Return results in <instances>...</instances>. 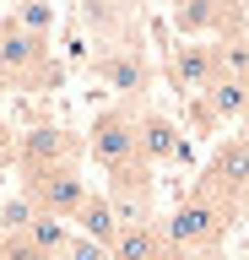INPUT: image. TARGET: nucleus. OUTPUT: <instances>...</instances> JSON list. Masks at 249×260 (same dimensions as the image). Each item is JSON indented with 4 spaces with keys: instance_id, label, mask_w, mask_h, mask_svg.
Masks as SVG:
<instances>
[{
    "instance_id": "nucleus-3",
    "label": "nucleus",
    "mask_w": 249,
    "mask_h": 260,
    "mask_svg": "<svg viewBox=\"0 0 249 260\" xmlns=\"http://www.w3.org/2000/svg\"><path fill=\"white\" fill-rule=\"evenodd\" d=\"M87 157L98 162L103 174H125V168L141 162V152H135V109L130 103H114V109H103L98 119H92V130H87Z\"/></svg>"
},
{
    "instance_id": "nucleus-10",
    "label": "nucleus",
    "mask_w": 249,
    "mask_h": 260,
    "mask_svg": "<svg viewBox=\"0 0 249 260\" xmlns=\"http://www.w3.org/2000/svg\"><path fill=\"white\" fill-rule=\"evenodd\" d=\"M135 152H141L147 168L184 162V130L173 125L163 109H141V114H135Z\"/></svg>"
},
{
    "instance_id": "nucleus-13",
    "label": "nucleus",
    "mask_w": 249,
    "mask_h": 260,
    "mask_svg": "<svg viewBox=\"0 0 249 260\" xmlns=\"http://www.w3.org/2000/svg\"><path fill=\"white\" fill-rule=\"evenodd\" d=\"M22 244L33 249V260H60V249L70 244V222H60V217H38V222L22 233Z\"/></svg>"
},
{
    "instance_id": "nucleus-15",
    "label": "nucleus",
    "mask_w": 249,
    "mask_h": 260,
    "mask_svg": "<svg viewBox=\"0 0 249 260\" xmlns=\"http://www.w3.org/2000/svg\"><path fill=\"white\" fill-rule=\"evenodd\" d=\"M157 249H163V233L152 222V228H119V239H114L109 255L114 260H157Z\"/></svg>"
},
{
    "instance_id": "nucleus-5",
    "label": "nucleus",
    "mask_w": 249,
    "mask_h": 260,
    "mask_svg": "<svg viewBox=\"0 0 249 260\" xmlns=\"http://www.w3.org/2000/svg\"><path fill=\"white\" fill-rule=\"evenodd\" d=\"M92 76L109 87V92L119 98H141L152 87V60H147V49L135 44V38H109V44H98V54H92Z\"/></svg>"
},
{
    "instance_id": "nucleus-2",
    "label": "nucleus",
    "mask_w": 249,
    "mask_h": 260,
    "mask_svg": "<svg viewBox=\"0 0 249 260\" xmlns=\"http://www.w3.org/2000/svg\"><path fill=\"white\" fill-rule=\"evenodd\" d=\"M0 81H17V87H49V81H60V65L49 60V44L27 38L11 16H0Z\"/></svg>"
},
{
    "instance_id": "nucleus-6",
    "label": "nucleus",
    "mask_w": 249,
    "mask_h": 260,
    "mask_svg": "<svg viewBox=\"0 0 249 260\" xmlns=\"http://www.w3.org/2000/svg\"><path fill=\"white\" fill-rule=\"evenodd\" d=\"M87 152L82 136H70L65 125H33L27 136H17V168L27 174H49V168H76Z\"/></svg>"
},
{
    "instance_id": "nucleus-8",
    "label": "nucleus",
    "mask_w": 249,
    "mask_h": 260,
    "mask_svg": "<svg viewBox=\"0 0 249 260\" xmlns=\"http://www.w3.org/2000/svg\"><path fill=\"white\" fill-rule=\"evenodd\" d=\"M109 206H114L119 228H152L157 222V190H152V168L135 162L125 174H109Z\"/></svg>"
},
{
    "instance_id": "nucleus-11",
    "label": "nucleus",
    "mask_w": 249,
    "mask_h": 260,
    "mask_svg": "<svg viewBox=\"0 0 249 260\" xmlns=\"http://www.w3.org/2000/svg\"><path fill=\"white\" fill-rule=\"evenodd\" d=\"M70 222H76V233H82V239L103 244V249H114V239H119V222H114V206H109V195H103V190H87L82 211H76V217H70Z\"/></svg>"
},
{
    "instance_id": "nucleus-17",
    "label": "nucleus",
    "mask_w": 249,
    "mask_h": 260,
    "mask_svg": "<svg viewBox=\"0 0 249 260\" xmlns=\"http://www.w3.org/2000/svg\"><path fill=\"white\" fill-rule=\"evenodd\" d=\"M11 22H17L27 38H44V44H49V32H54V22H60V16H54V6H17V11H11Z\"/></svg>"
},
{
    "instance_id": "nucleus-14",
    "label": "nucleus",
    "mask_w": 249,
    "mask_h": 260,
    "mask_svg": "<svg viewBox=\"0 0 249 260\" xmlns=\"http://www.w3.org/2000/svg\"><path fill=\"white\" fill-rule=\"evenodd\" d=\"M211 60H217V81H244V87H249V32H238V38H217Z\"/></svg>"
},
{
    "instance_id": "nucleus-4",
    "label": "nucleus",
    "mask_w": 249,
    "mask_h": 260,
    "mask_svg": "<svg viewBox=\"0 0 249 260\" xmlns=\"http://www.w3.org/2000/svg\"><path fill=\"white\" fill-rule=\"evenodd\" d=\"M195 190H206L211 201H222L233 217L244 211V201H249V141H244V136L217 141L211 162H206V168H200V179H195Z\"/></svg>"
},
{
    "instance_id": "nucleus-18",
    "label": "nucleus",
    "mask_w": 249,
    "mask_h": 260,
    "mask_svg": "<svg viewBox=\"0 0 249 260\" xmlns=\"http://www.w3.org/2000/svg\"><path fill=\"white\" fill-rule=\"evenodd\" d=\"M60 260H114V255H109V249H103V244L82 239V233H76V228H70V244H65V249H60Z\"/></svg>"
},
{
    "instance_id": "nucleus-7",
    "label": "nucleus",
    "mask_w": 249,
    "mask_h": 260,
    "mask_svg": "<svg viewBox=\"0 0 249 260\" xmlns=\"http://www.w3.org/2000/svg\"><path fill=\"white\" fill-rule=\"evenodd\" d=\"M22 195L38 206V217L70 222L82 211V201H87V174H82V162L76 168H49V174H27L22 179Z\"/></svg>"
},
{
    "instance_id": "nucleus-19",
    "label": "nucleus",
    "mask_w": 249,
    "mask_h": 260,
    "mask_svg": "<svg viewBox=\"0 0 249 260\" xmlns=\"http://www.w3.org/2000/svg\"><path fill=\"white\" fill-rule=\"evenodd\" d=\"M244 141H249V136H244Z\"/></svg>"
},
{
    "instance_id": "nucleus-9",
    "label": "nucleus",
    "mask_w": 249,
    "mask_h": 260,
    "mask_svg": "<svg viewBox=\"0 0 249 260\" xmlns=\"http://www.w3.org/2000/svg\"><path fill=\"white\" fill-rule=\"evenodd\" d=\"M163 76H168V87H173L184 103L200 98V92L217 81L211 44H206V38H200V44H173V49H168V60H163Z\"/></svg>"
},
{
    "instance_id": "nucleus-16",
    "label": "nucleus",
    "mask_w": 249,
    "mask_h": 260,
    "mask_svg": "<svg viewBox=\"0 0 249 260\" xmlns=\"http://www.w3.org/2000/svg\"><path fill=\"white\" fill-rule=\"evenodd\" d=\"M33 222H38V206H33V201H27L22 190L0 201V239H22V233H27Z\"/></svg>"
},
{
    "instance_id": "nucleus-1",
    "label": "nucleus",
    "mask_w": 249,
    "mask_h": 260,
    "mask_svg": "<svg viewBox=\"0 0 249 260\" xmlns=\"http://www.w3.org/2000/svg\"><path fill=\"white\" fill-rule=\"evenodd\" d=\"M233 222H238V217H233L222 201H211L206 190H190L179 206L168 211V222H157V233L190 260V255H211V249H222V239H228Z\"/></svg>"
},
{
    "instance_id": "nucleus-12",
    "label": "nucleus",
    "mask_w": 249,
    "mask_h": 260,
    "mask_svg": "<svg viewBox=\"0 0 249 260\" xmlns=\"http://www.w3.org/2000/svg\"><path fill=\"white\" fill-rule=\"evenodd\" d=\"M200 109L211 114V125H244L249 87H244V81H211V87L200 92Z\"/></svg>"
}]
</instances>
